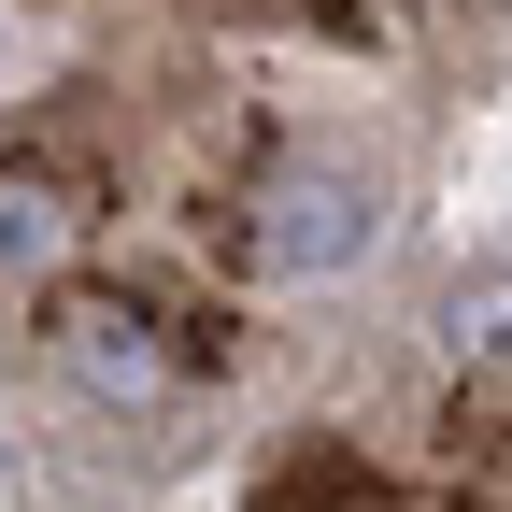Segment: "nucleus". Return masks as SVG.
<instances>
[{
	"label": "nucleus",
	"instance_id": "obj_1",
	"mask_svg": "<svg viewBox=\"0 0 512 512\" xmlns=\"http://www.w3.org/2000/svg\"><path fill=\"white\" fill-rule=\"evenodd\" d=\"M370 228H384V185H370L356 157H285L271 185H256L242 256H256V271H285V285H313V271H356Z\"/></svg>",
	"mask_w": 512,
	"mask_h": 512
},
{
	"label": "nucleus",
	"instance_id": "obj_2",
	"mask_svg": "<svg viewBox=\"0 0 512 512\" xmlns=\"http://www.w3.org/2000/svg\"><path fill=\"white\" fill-rule=\"evenodd\" d=\"M72 370L100 399H157V342L128 328V313H72Z\"/></svg>",
	"mask_w": 512,
	"mask_h": 512
},
{
	"label": "nucleus",
	"instance_id": "obj_3",
	"mask_svg": "<svg viewBox=\"0 0 512 512\" xmlns=\"http://www.w3.org/2000/svg\"><path fill=\"white\" fill-rule=\"evenodd\" d=\"M456 356L470 370H512V285H470L456 299Z\"/></svg>",
	"mask_w": 512,
	"mask_h": 512
},
{
	"label": "nucleus",
	"instance_id": "obj_4",
	"mask_svg": "<svg viewBox=\"0 0 512 512\" xmlns=\"http://www.w3.org/2000/svg\"><path fill=\"white\" fill-rule=\"evenodd\" d=\"M43 256H57V214L29 200V185H0V271H15V285H29V271H43Z\"/></svg>",
	"mask_w": 512,
	"mask_h": 512
}]
</instances>
